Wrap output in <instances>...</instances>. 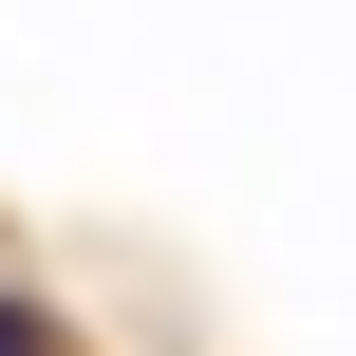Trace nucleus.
<instances>
[{"label": "nucleus", "mask_w": 356, "mask_h": 356, "mask_svg": "<svg viewBox=\"0 0 356 356\" xmlns=\"http://www.w3.org/2000/svg\"><path fill=\"white\" fill-rule=\"evenodd\" d=\"M0 356H56V319H38V300H0Z\"/></svg>", "instance_id": "f257e3e1"}]
</instances>
